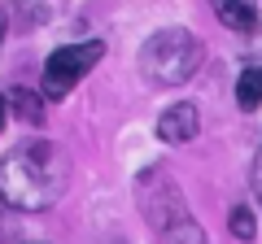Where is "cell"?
I'll use <instances>...</instances> for the list:
<instances>
[{
	"instance_id": "7a4b0ae2",
	"label": "cell",
	"mask_w": 262,
	"mask_h": 244,
	"mask_svg": "<svg viewBox=\"0 0 262 244\" xmlns=\"http://www.w3.org/2000/svg\"><path fill=\"white\" fill-rule=\"evenodd\" d=\"M196 66H201V44H196L192 31H179V27L158 31V35L140 48L144 79H149V83H162V87H175V83H184V79H192Z\"/></svg>"
},
{
	"instance_id": "277c9868",
	"label": "cell",
	"mask_w": 262,
	"mask_h": 244,
	"mask_svg": "<svg viewBox=\"0 0 262 244\" xmlns=\"http://www.w3.org/2000/svg\"><path fill=\"white\" fill-rule=\"evenodd\" d=\"M140 205H144V214H149V223L158 227V240L162 244H201V227L188 218V209H184V201H179L175 188L162 192V201L144 188Z\"/></svg>"
},
{
	"instance_id": "6da1fadb",
	"label": "cell",
	"mask_w": 262,
	"mask_h": 244,
	"mask_svg": "<svg viewBox=\"0 0 262 244\" xmlns=\"http://www.w3.org/2000/svg\"><path fill=\"white\" fill-rule=\"evenodd\" d=\"M66 157L48 140H27L0 166V197L18 209H48L66 192Z\"/></svg>"
},
{
	"instance_id": "8fae6325",
	"label": "cell",
	"mask_w": 262,
	"mask_h": 244,
	"mask_svg": "<svg viewBox=\"0 0 262 244\" xmlns=\"http://www.w3.org/2000/svg\"><path fill=\"white\" fill-rule=\"evenodd\" d=\"M0 127H5V101H0Z\"/></svg>"
},
{
	"instance_id": "5b68a950",
	"label": "cell",
	"mask_w": 262,
	"mask_h": 244,
	"mask_svg": "<svg viewBox=\"0 0 262 244\" xmlns=\"http://www.w3.org/2000/svg\"><path fill=\"white\" fill-rule=\"evenodd\" d=\"M196 127H201V113H196V105H188V101L170 105V109L158 118V135L166 144H188L196 135Z\"/></svg>"
},
{
	"instance_id": "52a82bcc",
	"label": "cell",
	"mask_w": 262,
	"mask_h": 244,
	"mask_svg": "<svg viewBox=\"0 0 262 244\" xmlns=\"http://www.w3.org/2000/svg\"><path fill=\"white\" fill-rule=\"evenodd\" d=\"M236 105L241 109H258L262 105V66H249L236 79Z\"/></svg>"
},
{
	"instance_id": "8992f818",
	"label": "cell",
	"mask_w": 262,
	"mask_h": 244,
	"mask_svg": "<svg viewBox=\"0 0 262 244\" xmlns=\"http://www.w3.org/2000/svg\"><path fill=\"white\" fill-rule=\"evenodd\" d=\"M210 5H214V13L232 31H253V27H258V9H253V0H210Z\"/></svg>"
},
{
	"instance_id": "3957f363",
	"label": "cell",
	"mask_w": 262,
	"mask_h": 244,
	"mask_svg": "<svg viewBox=\"0 0 262 244\" xmlns=\"http://www.w3.org/2000/svg\"><path fill=\"white\" fill-rule=\"evenodd\" d=\"M101 57H105V44H101V39L57 48V53L48 57V66H44V96H48V101H61V96L70 92V87H75L79 79L101 61Z\"/></svg>"
},
{
	"instance_id": "9c48e42d",
	"label": "cell",
	"mask_w": 262,
	"mask_h": 244,
	"mask_svg": "<svg viewBox=\"0 0 262 244\" xmlns=\"http://www.w3.org/2000/svg\"><path fill=\"white\" fill-rule=\"evenodd\" d=\"M13 109H18L27 122H39V105H35V96H31V92H22V87L13 92Z\"/></svg>"
},
{
	"instance_id": "30bf717a",
	"label": "cell",
	"mask_w": 262,
	"mask_h": 244,
	"mask_svg": "<svg viewBox=\"0 0 262 244\" xmlns=\"http://www.w3.org/2000/svg\"><path fill=\"white\" fill-rule=\"evenodd\" d=\"M5 35H9V18H5V9H0V48H5Z\"/></svg>"
},
{
	"instance_id": "ba28073f",
	"label": "cell",
	"mask_w": 262,
	"mask_h": 244,
	"mask_svg": "<svg viewBox=\"0 0 262 244\" xmlns=\"http://www.w3.org/2000/svg\"><path fill=\"white\" fill-rule=\"evenodd\" d=\"M232 235H236V240H253V214H249V209H232Z\"/></svg>"
}]
</instances>
